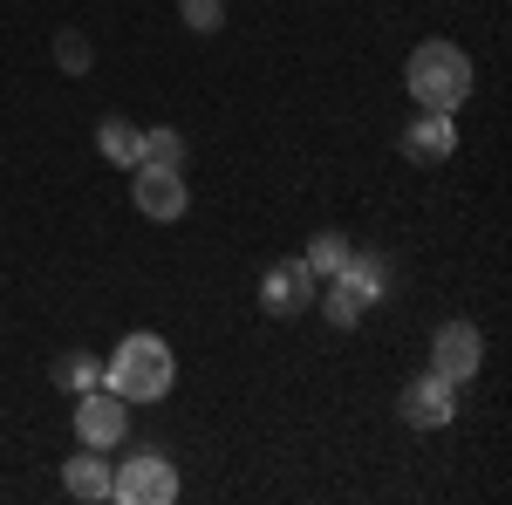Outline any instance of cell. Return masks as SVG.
<instances>
[{
  "mask_svg": "<svg viewBox=\"0 0 512 505\" xmlns=\"http://www.w3.org/2000/svg\"><path fill=\"white\" fill-rule=\"evenodd\" d=\"M315 294H321V280L308 273V260H274L260 273V308L267 314H301Z\"/></svg>",
  "mask_w": 512,
  "mask_h": 505,
  "instance_id": "ba28073f",
  "label": "cell"
},
{
  "mask_svg": "<svg viewBox=\"0 0 512 505\" xmlns=\"http://www.w3.org/2000/svg\"><path fill=\"white\" fill-rule=\"evenodd\" d=\"M137 164H171V171H185V130L151 123V130H144V157H137Z\"/></svg>",
  "mask_w": 512,
  "mask_h": 505,
  "instance_id": "9a60e30c",
  "label": "cell"
},
{
  "mask_svg": "<svg viewBox=\"0 0 512 505\" xmlns=\"http://www.w3.org/2000/svg\"><path fill=\"white\" fill-rule=\"evenodd\" d=\"M178 376V362H171V342L151 335V328H137V335H123L117 355L103 362V389H117L123 403H158L164 389Z\"/></svg>",
  "mask_w": 512,
  "mask_h": 505,
  "instance_id": "7a4b0ae2",
  "label": "cell"
},
{
  "mask_svg": "<svg viewBox=\"0 0 512 505\" xmlns=\"http://www.w3.org/2000/svg\"><path fill=\"white\" fill-rule=\"evenodd\" d=\"M123 437H130V403H123L117 389H82L76 396V444L89 451H117Z\"/></svg>",
  "mask_w": 512,
  "mask_h": 505,
  "instance_id": "277c9868",
  "label": "cell"
},
{
  "mask_svg": "<svg viewBox=\"0 0 512 505\" xmlns=\"http://www.w3.org/2000/svg\"><path fill=\"white\" fill-rule=\"evenodd\" d=\"M478 362H485V335H478L472 321H444L431 335V369L444 383H472Z\"/></svg>",
  "mask_w": 512,
  "mask_h": 505,
  "instance_id": "52a82bcc",
  "label": "cell"
},
{
  "mask_svg": "<svg viewBox=\"0 0 512 505\" xmlns=\"http://www.w3.org/2000/svg\"><path fill=\"white\" fill-rule=\"evenodd\" d=\"M335 280L349 287V294H355V301H362V308H376V301L390 294V267H383V253H349Z\"/></svg>",
  "mask_w": 512,
  "mask_h": 505,
  "instance_id": "8fae6325",
  "label": "cell"
},
{
  "mask_svg": "<svg viewBox=\"0 0 512 505\" xmlns=\"http://www.w3.org/2000/svg\"><path fill=\"white\" fill-rule=\"evenodd\" d=\"M55 62H62L69 76H89V62H96V55H89V41H82L76 28H62V35H55Z\"/></svg>",
  "mask_w": 512,
  "mask_h": 505,
  "instance_id": "e0dca14e",
  "label": "cell"
},
{
  "mask_svg": "<svg viewBox=\"0 0 512 505\" xmlns=\"http://www.w3.org/2000/svg\"><path fill=\"white\" fill-rule=\"evenodd\" d=\"M48 376H55V389H62V396H82V389L103 383V362H96L89 349H69V355H55V369H48Z\"/></svg>",
  "mask_w": 512,
  "mask_h": 505,
  "instance_id": "4fadbf2b",
  "label": "cell"
},
{
  "mask_svg": "<svg viewBox=\"0 0 512 505\" xmlns=\"http://www.w3.org/2000/svg\"><path fill=\"white\" fill-rule=\"evenodd\" d=\"M62 492H69V499H82V505L110 499V458H103V451H89V444H82L76 458H69V465H62Z\"/></svg>",
  "mask_w": 512,
  "mask_h": 505,
  "instance_id": "30bf717a",
  "label": "cell"
},
{
  "mask_svg": "<svg viewBox=\"0 0 512 505\" xmlns=\"http://www.w3.org/2000/svg\"><path fill=\"white\" fill-rule=\"evenodd\" d=\"M110 499L123 505H171L178 499V465L164 451H130L117 471H110Z\"/></svg>",
  "mask_w": 512,
  "mask_h": 505,
  "instance_id": "3957f363",
  "label": "cell"
},
{
  "mask_svg": "<svg viewBox=\"0 0 512 505\" xmlns=\"http://www.w3.org/2000/svg\"><path fill=\"white\" fill-rule=\"evenodd\" d=\"M349 253H355V246H349V233H315V239H308V253H301V260H308V273H315V280H335Z\"/></svg>",
  "mask_w": 512,
  "mask_h": 505,
  "instance_id": "5bb4252c",
  "label": "cell"
},
{
  "mask_svg": "<svg viewBox=\"0 0 512 505\" xmlns=\"http://www.w3.org/2000/svg\"><path fill=\"white\" fill-rule=\"evenodd\" d=\"M130 198H137V212L144 219H185V205H192V192H185V171H171V164H130Z\"/></svg>",
  "mask_w": 512,
  "mask_h": 505,
  "instance_id": "5b68a950",
  "label": "cell"
},
{
  "mask_svg": "<svg viewBox=\"0 0 512 505\" xmlns=\"http://www.w3.org/2000/svg\"><path fill=\"white\" fill-rule=\"evenodd\" d=\"M396 151L410 157V164H444V157L458 151V123L444 117V110H417L410 130L396 137Z\"/></svg>",
  "mask_w": 512,
  "mask_h": 505,
  "instance_id": "9c48e42d",
  "label": "cell"
},
{
  "mask_svg": "<svg viewBox=\"0 0 512 505\" xmlns=\"http://www.w3.org/2000/svg\"><path fill=\"white\" fill-rule=\"evenodd\" d=\"M178 14H185L192 35H219L226 28V0H178Z\"/></svg>",
  "mask_w": 512,
  "mask_h": 505,
  "instance_id": "2e32d148",
  "label": "cell"
},
{
  "mask_svg": "<svg viewBox=\"0 0 512 505\" xmlns=\"http://www.w3.org/2000/svg\"><path fill=\"white\" fill-rule=\"evenodd\" d=\"M96 151L110 157V164H123V171H130V164L144 157V123H130V117H103V123H96Z\"/></svg>",
  "mask_w": 512,
  "mask_h": 505,
  "instance_id": "7c38bea8",
  "label": "cell"
},
{
  "mask_svg": "<svg viewBox=\"0 0 512 505\" xmlns=\"http://www.w3.org/2000/svg\"><path fill=\"white\" fill-rule=\"evenodd\" d=\"M396 410H403L410 430H444L451 417H458V383H444L437 369H424V376L403 383V403H396Z\"/></svg>",
  "mask_w": 512,
  "mask_h": 505,
  "instance_id": "8992f818",
  "label": "cell"
},
{
  "mask_svg": "<svg viewBox=\"0 0 512 505\" xmlns=\"http://www.w3.org/2000/svg\"><path fill=\"white\" fill-rule=\"evenodd\" d=\"M410 96H417V110H444V117H458L465 103H472V55L458 48V41H417L410 48Z\"/></svg>",
  "mask_w": 512,
  "mask_h": 505,
  "instance_id": "6da1fadb",
  "label": "cell"
}]
</instances>
